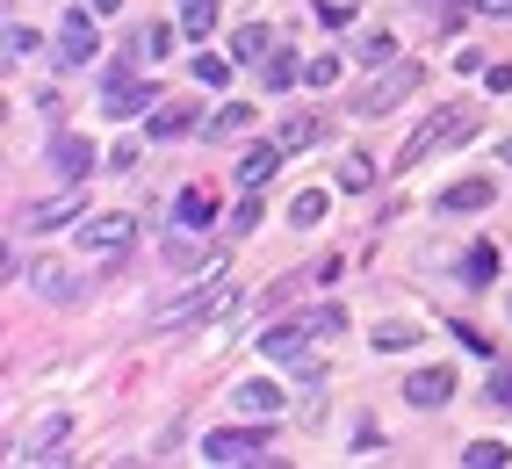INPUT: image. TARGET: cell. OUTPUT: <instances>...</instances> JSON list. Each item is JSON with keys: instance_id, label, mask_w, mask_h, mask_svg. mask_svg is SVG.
I'll list each match as a JSON object with an SVG mask.
<instances>
[{"instance_id": "2e32d148", "label": "cell", "mask_w": 512, "mask_h": 469, "mask_svg": "<svg viewBox=\"0 0 512 469\" xmlns=\"http://www.w3.org/2000/svg\"><path fill=\"white\" fill-rule=\"evenodd\" d=\"M491 195H498V188L476 174V181H455L448 195H440V203H448V210H491Z\"/></svg>"}, {"instance_id": "9a60e30c", "label": "cell", "mask_w": 512, "mask_h": 469, "mask_svg": "<svg viewBox=\"0 0 512 469\" xmlns=\"http://www.w3.org/2000/svg\"><path fill=\"white\" fill-rule=\"evenodd\" d=\"M303 340H311V325H275V332L260 340V354H267V361H296Z\"/></svg>"}, {"instance_id": "83f0119b", "label": "cell", "mask_w": 512, "mask_h": 469, "mask_svg": "<svg viewBox=\"0 0 512 469\" xmlns=\"http://www.w3.org/2000/svg\"><path fill=\"white\" fill-rule=\"evenodd\" d=\"M354 58H361V65H397V37H383V29H375V37H361Z\"/></svg>"}, {"instance_id": "ac0fdd59", "label": "cell", "mask_w": 512, "mask_h": 469, "mask_svg": "<svg viewBox=\"0 0 512 469\" xmlns=\"http://www.w3.org/2000/svg\"><path fill=\"white\" fill-rule=\"evenodd\" d=\"M217 253H202L195 246V231H181V239H166V267H174V275H188V267H210Z\"/></svg>"}, {"instance_id": "ffe728a7", "label": "cell", "mask_w": 512, "mask_h": 469, "mask_svg": "<svg viewBox=\"0 0 512 469\" xmlns=\"http://www.w3.org/2000/svg\"><path fill=\"white\" fill-rule=\"evenodd\" d=\"M260 51H275V37H267L260 22H238V37H231V58L246 65V58H260Z\"/></svg>"}, {"instance_id": "8fae6325", "label": "cell", "mask_w": 512, "mask_h": 469, "mask_svg": "<svg viewBox=\"0 0 512 469\" xmlns=\"http://www.w3.org/2000/svg\"><path fill=\"white\" fill-rule=\"evenodd\" d=\"M404 397H412V405H448L455 397V368H419V376L404 383Z\"/></svg>"}, {"instance_id": "d4e9b609", "label": "cell", "mask_w": 512, "mask_h": 469, "mask_svg": "<svg viewBox=\"0 0 512 469\" xmlns=\"http://www.w3.org/2000/svg\"><path fill=\"white\" fill-rule=\"evenodd\" d=\"M462 275H469L476 289H484V282L498 275V246H469V260H462Z\"/></svg>"}, {"instance_id": "cb8c5ba5", "label": "cell", "mask_w": 512, "mask_h": 469, "mask_svg": "<svg viewBox=\"0 0 512 469\" xmlns=\"http://www.w3.org/2000/svg\"><path fill=\"white\" fill-rule=\"evenodd\" d=\"M29 275H37V289L51 296V304H65V296H73V282H65V267H58V260H37Z\"/></svg>"}, {"instance_id": "277c9868", "label": "cell", "mask_w": 512, "mask_h": 469, "mask_svg": "<svg viewBox=\"0 0 512 469\" xmlns=\"http://www.w3.org/2000/svg\"><path fill=\"white\" fill-rule=\"evenodd\" d=\"M267 455V433L260 426H224V433H210V441H202V462H260Z\"/></svg>"}, {"instance_id": "9c48e42d", "label": "cell", "mask_w": 512, "mask_h": 469, "mask_svg": "<svg viewBox=\"0 0 512 469\" xmlns=\"http://www.w3.org/2000/svg\"><path fill=\"white\" fill-rule=\"evenodd\" d=\"M282 152H289V145H246V152H238V166H231L238 188H267V174L282 166Z\"/></svg>"}, {"instance_id": "6da1fadb", "label": "cell", "mask_w": 512, "mask_h": 469, "mask_svg": "<svg viewBox=\"0 0 512 469\" xmlns=\"http://www.w3.org/2000/svg\"><path fill=\"white\" fill-rule=\"evenodd\" d=\"M224 304H231V260L217 253L210 267H195V282L181 296H166V304L152 311V332H195V325H210Z\"/></svg>"}, {"instance_id": "7c38bea8", "label": "cell", "mask_w": 512, "mask_h": 469, "mask_svg": "<svg viewBox=\"0 0 512 469\" xmlns=\"http://www.w3.org/2000/svg\"><path fill=\"white\" fill-rule=\"evenodd\" d=\"M188 130H202V116L188 102H159L152 109V138H188Z\"/></svg>"}, {"instance_id": "44dd1931", "label": "cell", "mask_w": 512, "mask_h": 469, "mask_svg": "<svg viewBox=\"0 0 512 469\" xmlns=\"http://www.w3.org/2000/svg\"><path fill=\"white\" fill-rule=\"evenodd\" d=\"M318 138H325V123H318V116H289V123H282V145H289V152H311Z\"/></svg>"}, {"instance_id": "5bb4252c", "label": "cell", "mask_w": 512, "mask_h": 469, "mask_svg": "<svg viewBox=\"0 0 512 469\" xmlns=\"http://www.w3.org/2000/svg\"><path fill=\"white\" fill-rule=\"evenodd\" d=\"M65 433H73V419H65V412H51L37 433H29V448H22V462H51V448L65 441Z\"/></svg>"}, {"instance_id": "ba28073f", "label": "cell", "mask_w": 512, "mask_h": 469, "mask_svg": "<svg viewBox=\"0 0 512 469\" xmlns=\"http://www.w3.org/2000/svg\"><path fill=\"white\" fill-rule=\"evenodd\" d=\"M80 217H87V195L80 188H65V195H51V203H29L22 210L29 231H58V224H80Z\"/></svg>"}, {"instance_id": "8d00e7d4", "label": "cell", "mask_w": 512, "mask_h": 469, "mask_svg": "<svg viewBox=\"0 0 512 469\" xmlns=\"http://www.w3.org/2000/svg\"><path fill=\"white\" fill-rule=\"evenodd\" d=\"M476 8H484V15H512V0H476Z\"/></svg>"}, {"instance_id": "4dcf8cb0", "label": "cell", "mask_w": 512, "mask_h": 469, "mask_svg": "<svg viewBox=\"0 0 512 469\" xmlns=\"http://www.w3.org/2000/svg\"><path fill=\"white\" fill-rule=\"evenodd\" d=\"M260 73H267V87H296V58H289V51H275V58L260 65Z\"/></svg>"}, {"instance_id": "e0dca14e", "label": "cell", "mask_w": 512, "mask_h": 469, "mask_svg": "<svg viewBox=\"0 0 512 469\" xmlns=\"http://www.w3.org/2000/svg\"><path fill=\"white\" fill-rule=\"evenodd\" d=\"M210 210H217V203H210V188H181V195H174V217H181L188 231L210 224Z\"/></svg>"}, {"instance_id": "484cf974", "label": "cell", "mask_w": 512, "mask_h": 469, "mask_svg": "<svg viewBox=\"0 0 512 469\" xmlns=\"http://www.w3.org/2000/svg\"><path fill=\"white\" fill-rule=\"evenodd\" d=\"M462 462H469V469H498V462H512V448H505V441H469Z\"/></svg>"}, {"instance_id": "4fadbf2b", "label": "cell", "mask_w": 512, "mask_h": 469, "mask_svg": "<svg viewBox=\"0 0 512 469\" xmlns=\"http://www.w3.org/2000/svg\"><path fill=\"white\" fill-rule=\"evenodd\" d=\"M231 405H238V412H253V419H267V412H282V390L253 376V383H238V390H231Z\"/></svg>"}, {"instance_id": "8992f818", "label": "cell", "mask_w": 512, "mask_h": 469, "mask_svg": "<svg viewBox=\"0 0 512 469\" xmlns=\"http://www.w3.org/2000/svg\"><path fill=\"white\" fill-rule=\"evenodd\" d=\"M51 174H58L65 188H80V181L94 174V145L80 138V130H58V138H51Z\"/></svg>"}, {"instance_id": "5b68a950", "label": "cell", "mask_w": 512, "mask_h": 469, "mask_svg": "<svg viewBox=\"0 0 512 469\" xmlns=\"http://www.w3.org/2000/svg\"><path fill=\"white\" fill-rule=\"evenodd\" d=\"M145 109H159V94L145 80H130V73H109V87H101V116L130 123V116H145Z\"/></svg>"}, {"instance_id": "4316f807", "label": "cell", "mask_w": 512, "mask_h": 469, "mask_svg": "<svg viewBox=\"0 0 512 469\" xmlns=\"http://www.w3.org/2000/svg\"><path fill=\"white\" fill-rule=\"evenodd\" d=\"M174 37H181V29H166V22H145V29H138L145 58H174Z\"/></svg>"}, {"instance_id": "30bf717a", "label": "cell", "mask_w": 512, "mask_h": 469, "mask_svg": "<svg viewBox=\"0 0 512 469\" xmlns=\"http://www.w3.org/2000/svg\"><path fill=\"white\" fill-rule=\"evenodd\" d=\"M58 58L65 65H87L94 58V15H65L58 22Z\"/></svg>"}, {"instance_id": "f1b7e54d", "label": "cell", "mask_w": 512, "mask_h": 469, "mask_svg": "<svg viewBox=\"0 0 512 469\" xmlns=\"http://www.w3.org/2000/svg\"><path fill=\"white\" fill-rule=\"evenodd\" d=\"M368 181H375V159H361V152H354L347 166H339V188H347V195H361Z\"/></svg>"}, {"instance_id": "74e56055", "label": "cell", "mask_w": 512, "mask_h": 469, "mask_svg": "<svg viewBox=\"0 0 512 469\" xmlns=\"http://www.w3.org/2000/svg\"><path fill=\"white\" fill-rule=\"evenodd\" d=\"M116 8H123V0H94V15H116Z\"/></svg>"}, {"instance_id": "d6986e66", "label": "cell", "mask_w": 512, "mask_h": 469, "mask_svg": "<svg viewBox=\"0 0 512 469\" xmlns=\"http://www.w3.org/2000/svg\"><path fill=\"white\" fill-rule=\"evenodd\" d=\"M217 29V0H181V37L195 44V37H210Z\"/></svg>"}, {"instance_id": "e575fe53", "label": "cell", "mask_w": 512, "mask_h": 469, "mask_svg": "<svg viewBox=\"0 0 512 469\" xmlns=\"http://www.w3.org/2000/svg\"><path fill=\"white\" fill-rule=\"evenodd\" d=\"M375 347H383V354H404V347H412V332H404V325H383V332H375Z\"/></svg>"}, {"instance_id": "f546056e", "label": "cell", "mask_w": 512, "mask_h": 469, "mask_svg": "<svg viewBox=\"0 0 512 469\" xmlns=\"http://www.w3.org/2000/svg\"><path fill=\"white\" fill-rule=\"evenodd\" d=\"M484 397H491L498 412H512V361H498V368H491V390H484Z\"/></svg>"}, {"instance_id": "1f68e13d", "label": "cell", "mask_w": 512, "mask_h": 469, "mask_svg": "<svg viewBox=\"0 0 512 469\" xmlns=\"http://www.w3.org/2000/svg\"><path fill=\"white\" fill-rule=\"evenodd\" d=\"M195 80L202 87H224L231 80V58H195Z\"/></svg>"}, {"instance_id": "52a82bcc", "label": "cell", "mask_w": 512, "mask_h": 469, "mask_svg": "<svg viewBox=\"0 0 512 469\" xmlns=\"http://www.w3.org/2000/svg\"><path fill=\"white\" fill-rule=\"evenodd\" d=\"M130 239H138V224H130V217H87L80 224V253H94V260H116Z\"/></svg>"}, {"instance_id": "7402d4cb", "label": "cell", "mask_w": 512, "mask_h": 469, "mask_svg": "<svg viewBox=\"0 0 512 469\" xmlns=\"http://www.w3.org/2000/svg\"><path fill=\"white\" fill-rule=\"evenodd\" d=\"M246 123H253V109H246V102H224V109H217L210 123H202V130H210V138H238Z\"/></svg>"}, {"instance_id": "836d02e7", "label": "cell", "mask_w": 512, "mask_h": 469, "mask_svg": "<svg viewBox=\"0 0 512 469\" xmlns=\"http://www.w3.org/2000/svg\"><path fill=\"white\" fill-rule=\"evenodd\" d=\"M303 80H311V87H332V80H339V58H332V51L311 58V65H303Z\"/></svg>"}, {"instance_id": "d6a6232c", "label": "cell", "mask_w": 512, "mask_h": 469, "mask_svg": "<svg viewBox=\"0 0 512 469\" xmlns=\"http://www.w3.org/2000/svg\"><path fill=\"white\" fill-rule=\"evenodd\" d=\"M29 51H37V29H22V22H8V65H15V58H29Z\"/></svg>"}, {"instance_id": "3957f363", "label": "cell", "mask_w": 512, "mask_h": 469, "mask_svg": "<svg viewBox=\"0 0 512 469\" xmlns=\"http://www.w3.org/2000/svg\"><path fill=\"white\" fill-rule=\"evenodd\" d=\"M404 94H419V65H412V58H397V65H390L383 80H368L354 109H361V116H390V109L404 102Z\"/></svg>"}, {"instance_id": "d590c367", "label": "cell", "mask_w": 512, "mask_h": 469, "mask_svg": "<svg viewBox=\"0 0 512 469\" xmlns=\"http://www.w3.org/2000/svg\"><path fill=\"white\" fill-rule=\"evenodd\" d=\"M491 94H512V65H491Z\"/></svg>"}, {"instance_id": "603a6c76", "label": "cell", "mask_w": 512, "mask_h": 469, "mask_svg": "<svg viewBox=\"0 0 512 469\" xmlns=\"http://www.w3.org/2000/svg\"><path fill=\"white\" fill-rule=\"evenodd\" d=\"M325 203H332L325 188H296V203H289V224H318V217H325Z\"/></svg>"}, {"instance_id": "7a4b0ae2", "label": "cell", "mask_w": 512, "mask_h": 469, "mask_svg": "<svg viewBox=\"0 0 512 469\" xmlns=\"http://www.w3.org/2000/svg\"><path fill=\"white\" fill-rule=\"evenodd\" d=\"M469 130H476V109H433V116H426V123L412 130V138H404V152H397V159H404V166H426L433 152L462 145Z\"/></svg>"}]
</instances>
